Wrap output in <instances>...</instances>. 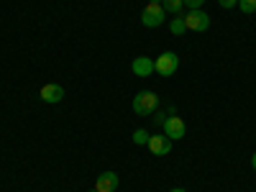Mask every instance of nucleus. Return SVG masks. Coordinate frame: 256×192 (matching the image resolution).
<instances>
[{
  "mask_svg": "<svg viewBox=\"0 0 256 192\" xmlns=\"http://www.w3.org/2000/svg\"><path fill=\"white\" fill-rule=\"evenodd\" d=\"M156 110H159V98L154 92L144 90L134 98V113L136 116H154Z\"/></svg>",
  "mask_w": 256,
  "mask_h": 192,
  "instance_id": "nucleus-1",
  "label": "nucleus"
},
{
  "mask_svg": "<svg viewBox=\"0 0 256 192\" xmlns=\"http://www.w3.org/2000/svg\"><path fill=\"white\" fill-rule=\"evenodd\" d=\"M177 70H180V56L174 52H164L154 59V72L162 77H172Z\"/></svg>",
  "mask_w": 256,
  "mask_h": 192,
  "instance_id": "nucleus-2",
  "label": "nucleus"
},
{
  "mask_svg": "<svg viewBox=\"0 0 256 192\" xmlns=\"http://www.w3.org/2000/svg\"><path fill=\"white\" fill-rule=\"evenodd\" d=\"M182 18H184V26H187V31L205 34V31L210 28V16H208L202 8H198V10H187V16H182Z\"/></svg>",
  "mask_w": 256,
  "mask_h": 192,
  "instance_id": "nucleus-3",
  "label": "nucleus"
},
{
  "mask_svg": "<svg viewBox=\"0 0 256 192\" xmlns=\"http://www.w3.org/2000/svg\"><path fill=\"white\" fill-rule=\"evenodd\" d=\"M164 18H166V13H164L162 3H148V6L144 8V13H141V24H144L146 28H156V26L164 24Z\"/></svg>",
  "mask_w": 256,
  "mask_h": 192,
  "instance_id": "nucleus-4",
  "label": "nucleus"
},
{
  "mask_svg": "<svg viewBox=\"0 0 256 192\" xmlns=\"http://www.w3.org/2000/svg\"><path fill=\"white\" fill-rule=\"evenodd\" d=\"M148 152H152L154 156H169V152H172V138L164 136V134H156L148 138Z\"/></svg>",
  "mask_w": 256,
  "mask_h": 192,
  "instance_id": "nucleus-5",
  "label": "nucleus"
},
{
  "mask_svg": "<svg viewBox=\"0 0 256 192\" xmlns=\"http://www.w3.org/2000/svg\"><path fill=\"white\" fill-rule=\"evenodd\" d=\"M162 128H164V136H169L172 141H177V138H184V134H187V126H184V120H182V118H177V116L166 118Z\"/></svg>",
  "mask_w": 256,
  "mask_h": 192,
  "instance_id": "nucleus-6",
  "label": "nucleus"
},
{
  "mask_svg": "<svg viewBox=\"0 0 256 192\" xmlns=\"http://www.w3.org/2000/svg\"><path fill=\"white\" fill-rule=\"evenodd\" d=\"M95 190L98 192H116L118 190V174L116 172H102L95 180Z\"/></svg>",
  "mask_w": 256,
  "mask_h": 192,
  "instance_id": "nucleus-7",
  "label": "nucleus"
},
{
  "mask_svg": "<svg viewBox=\"0 0 256 192\" xmlns=\"http://www.w3.org/2000/svg\"><path fill=\"white\" fill-rule=\"evenodd\" d=\"M38 95H41V100H44V102L56 105V102H62V98H64V88H62V84H44Z\"/></svg>",
  "mask_w": 256,
  "mask_h": 192,
  "instance_id": "nucleus-8",
  "label": "nucleus"
},
{
  "mask_svg": "<svg viewBox=\"0 0 256 192\" xmlns=\"http://www.w3.org/2000/svg\"><path fill=\"white\" fill-rule=\"evenodd\" d=\"M131 72L136 77H148V74H154V59H148V56H136L134 64H131Z\"/></svg>",
  "mask_w": 256,
  "mask_h": 192,
  "instance_id": "nucleus-9",
  "label": "nucleus"
},
{
  "mask_svg": "<svg viewBox=\"0 0 256 192\" xmlns=\"http://www.w3.org/2000/svg\"><path fill=\"white\" fill-rule=\"evenodd\" d=\"M162 8H164V13H169V16H182L184 0H162Z\"/></svg>",
  "mask_w": 256,
  "mask_h": 192,
  "instance_id": "nucleus-10",
  "label": "nucleus"
},
{
  "mask_svg": "<svg viewBox=\"0 0 256 192\" xmlns=\"http://www.w3.org/2000/svg\"><path fill=\"white\" fill-rule=\"evenodd\" d=\"M169 31H172L174 36H182V34L187 31V26H184V18H182V16H174V18H172V24H169Z\"/></svg>",
  "mask_w": 256,
  "mask_h": 192,
  "instance_id": "nucleus-11",
  "label": "nucleus"
},
{
  "mask_svg": "<svg viewBox=\"0 0 256 192\" xmlns=\"http://www.w3.org/2000/svg\"><path fill=\"white\" fill-rule=\"evenodd\" d=\"M238 8H241V13L251 16V13H256V0H238Z\"/></svg>",
  "mask_w": 256,
  "mask_h": 192,
  "instance_id": "nucleus-12",
  "label": "nucleus"
},
{
  "mask_svg": "<svg viewBox=\"0 0 256 192\" xmlns=\"http://www.w3.org/2000/svg\"><path fill=\"white\" fill-rule=\"evenodd\" d=\"M148 138H152V136H148V131H144V128H138V131L134 134V144H138V146H146Z\"/></svg>",
  "mask_w": 256,
  "mask_h": 192,
  "instance_id": "nucleus-13",
  "label": "nucleus"
},
{
  "mask_svg": "<svg viewBox=\"0 0 256 192\" xmlns=\"http://www.w3.org/2000/svg\"><path fill=\"white\" fill-rule=\"evenodd\" d=\"M202 3H205V0H184V6H187L190 10H198V8H202Z\"/></svg>",
  "mask_w": 256,
  "mask_h": 192,
  "instance_id": "nucleus-14",
  "label": "nucleus"
},
{
  "mask_svg": "<svg viewBox=\"0 0 256 192\" xmlns=\"http://www.w3.org/2000/svg\"><path fill=\"white\" fill-rule=\"evenodd\" d=\"M218 6L226 8V10H230V8H236V6H238V0H218Z\"/></svg>",
  "mask_w": 256,
  "mask_h": 192,
  "instance_id": "nucleus-15",
  "label": "nucleus"
},
{
  "mask_svg": "<svg viewBox=\"0 0 256 192\" xmlns=\"http://www.w3.org/2000/svg\"><path fill=\"white\" fill-rule=\"evenodd\" d=\"M166 118H169V113H159V110L154 113V123H156V126H164Z\"/></svg>",
  "mask_w": 256,
  "mask_h": 192,
  "instance_id": "nucleus-16",
  "label": "nucleus"
},
{
  "mask_svg": "<svg viewBox=\"0 0 256 192\" xmlns=\"http://www.w3.org/2000/svg\"><path fill=\"white\" fill-rule=\"evenodd\" d=\"M251 169H256V152H254V156H251Z\"/></svg>",
  "mask_w": 256,
  "mask_h": 192,
  "instance_id": "nucleus-17",
  "label": "nucleus"
},
{
  "mask_svg": "<svg viewBox=\"0 0 256 192\" xmlns=\"http://www.w3.org/2000/svg\"><path fill=\"white\" fill-rule=\"evenodd\" d=\"M169 192H187V190H182V187H174V190H169Z\"/></svg>",
  "mask_w": 256,
  "mask_h": 192,
  "instance_id": "nucleus-18",
  "label": "nucleus"
},
{
  "mask_svg": "<svg viewBox=\"0 0 256 192\" xmlns=\"http://www.w3.org/2000/svg\"><path fill=\"white\" fill-rule=\"evenodd\" d=\"M148 3H162V0H148Z\"/></svg>",
  "mask_w": 256,
  "mask_h": 192,
  "instance_id": "nucleus-19",
  "label": "nucleus"
},
{
  "mask_svg": "<svg viewBox=\"0 0 256 192\" xmlns=\"http://www.w3.org/2000/svg\"><path fill=\"white\" fill-rule=\"evenodd\" d=\"M90 192H98V190H90Z\"/></svg>",
  "mask_w": 256,
  "mask_h": 192,
  "instance_id": "nucleus-20",
  "label": "nucleus"
}]
</instances>
